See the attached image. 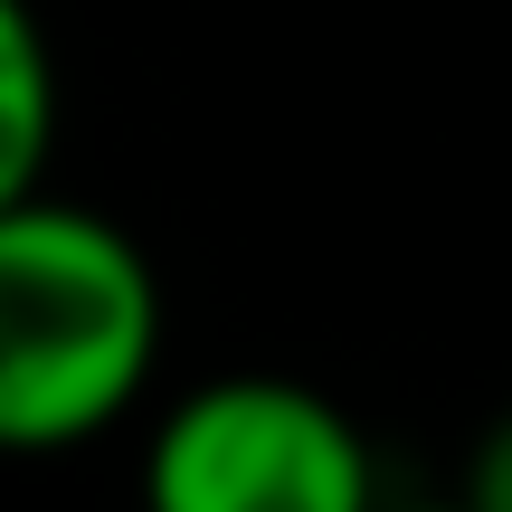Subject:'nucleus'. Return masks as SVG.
Segmentation results:
<instances>
[{
  "label": "nucleus",
  "mask_w": 512,
  "mask_h": 512,
  "mask_svg": "<svg viewBox=\"0 0 512 512\" xmlns=\"http://www.w3.org/2000/svg\"><path fill=\"white\" fill-rule=\"evenodd\" d=\"M162 361V275L48 181L0 200V456L86 446Z\"/></svg>",
  "instance_id": "1"
},
{
  "label": "nucleus",
  "mask_w": 512,
  "mask_h": 512,
  "mask_svg": "<svg viewBox=\"0 0 512 512\" xmlns=\"http://www.w3.org/2000/svg\"><path fill=\"white\" fill-rule=\"evenodd\" d=\"M143 512H380V465L323 389L238 370L162 408Z\"/></svg>",
  "instance_id": "2"
},
{
  "label": "nucleus",
  "mask_w": 512,
  "mask_h": 512,
  "mask_svg": "<svg viewBox=\"0 0 512 512\" xmlns=\"http://www.w3.org/2000/svg\"><path fill=\"white\" fill-rule=\"evenodd\" d=\"M57 152V48L29 0H0V200L48 181Z\"/></svg>",
  "instance_id": "3"
},
{
  "label": "nucleus",
  "mask_w": 512,
  "mask_h": 512,
  "mask_svg": "<svg viewBox=\"0 0 512 512\" xmlns=\"http://www.w3.org/2000/svg\"><path fill=\"white\" fill-rule=\"evenodd\" d=\"M380 512H389V503H380ZM418 512H465V503H418Z\"/></svg>",
  "instance_id": "4"
}]
</instances>
